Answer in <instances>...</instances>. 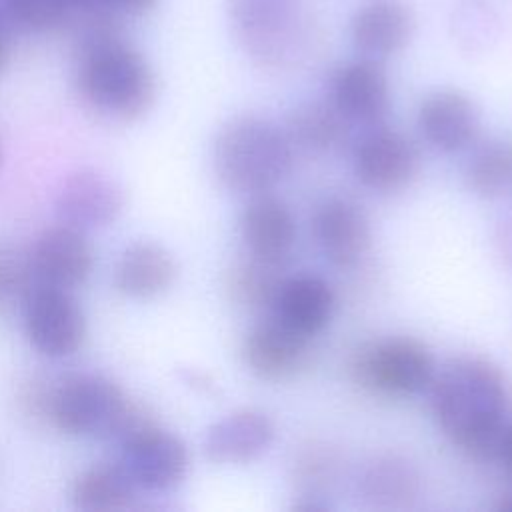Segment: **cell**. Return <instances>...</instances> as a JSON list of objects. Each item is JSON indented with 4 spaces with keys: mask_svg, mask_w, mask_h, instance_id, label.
<instances>
[{
    "mask_svg": "<svg viewBox=\"0 0 512 512\" xmlns=\"http://www.w3.org/2000/svg\"><path fill=\"white\" fill-rule=\"evenodd\" d=\"M358 492L376 510H404L420 492L416 466L398 454L374 456L360 472Z\"/></svg>",
    "mask_w": 512,
    "mask_h": 512,
    "instance_id": "21",
    "label": "cell"
},
{
    "mask_svg": "<svg viewBox=\"0 0 512 512\" xmlns=\"http://www.w3.org/2000/svg\"><path fill=\"white\" fill-rule=\"evenodd\" d=\"M418 128L436 150L458 152L476 140L480 114L464 92L440 88L420 102Z\"/></svg>",
    "mask_w": 512,
    "mask_h": 512,
    "instance_id": "15",
    "label": "cell"
},
{
    "mask_svg": "<svg viewBox=\"0 0 512 512\" xmlns=\"http://www.w3.org/2000/svg\"><path fill=\"white\" fill-rule=\"evenodd\" d=\"M0 162H2V146H0Z\"/></svg>",
    "mask_w": 512,
    "mask_h": 512,
    "instance_id": "31",
    "label": "cell"
},
{
    "mask_svg": "<svg viewBox=\"0 0 512 512\" xmlns=\"http://www.w3.org/2000/svg\"><path fill=\"white\" fill-rule=\"evenodd\" d=\"M432 414L442 432L476 458L494 460L508 404L498 366L478 356L450 360L432 378Z\"/></svg>",
    "mask_w": 512,
    "mask_h": 512,
    "instance_id": "1",
    "label": "cell"
},
{
    "mask_svg": "<svg viewBox=\"0 0 512 512\" xmlns=\"http://www.w3.org/2000/svg\"><path fill=\"white\" fill-rule=\"evenodd\" d=\"M468 188L480 198H500L512 190V140L490 138L470 156L464 172Z\"/></svg>",
    "mask_w": 512,
    "mask_h": 512,
    "instance_id": "25",
    "label": "cell"
},
{
    "mask_svg": "<svg viewBox=\"0 0 512 512\" xmlns=\"http://www.w3.org/2000/svg\"><path fill=\"white\" fill-rule=\"evenodd\" d=\"M354 172L374 192H398L420 172V152L402 132L374 128L354 146Z\"/></svg>",
    "mask_w": 512,
    "mask_h": 512,
    "instance_id": "10",
    "label": "cell"
},
{
    "mask_svg": "<svg viewBox=\"0 0 512 512\" xmlns=\"http://www.w3.org/2000/svg\"><path fill=\"white\" fill-rule=\"evenodd\" d=\"M350 122L332 102H306L288 116L284 132L290 142L316 152H332L346 144Z\"/></svg>",
    "mask_w": 512,
    "mask_h": 512,
    "instance_id": "24",
    "label": "cell"
},
{
    "mask_svg": "<svg viewBox=\"0 0 512 512\" xmlns=\"http://www.w3.org/2000/svg\"><path fill=\"white\" fill-rule=\"evenodd\" d=\"M294 162L288 134L268 118L244 114L216 134L212 166L220 184L238 194H264L280 184Z\"/></svg>",
    "mask_w": 512,
    "mask_h": 512,
    "instance_id": "3",
    "label": "cell"
},
{
    "mask_svg": "<svg viewBox=\"0 0 512 512\" xmlns=\"http://www.w3.org/2000/svg\"><path fill=\"white\" fill-rule=\"evenodd\" d=\"M330 102L352 124H376L390 104V86L378 60L360 58L340 66L330 82Z\"/></svg>",
    "mask_w": 512,
    "mask_h": 512,
    "instance_id": "14",
    "label": "cell"
},
{
    "mask_svg": "<svg viewBox=\"0 0 512 512\" xmlns=\"http://www.w3.org/2000/svg\"><path fill=\"white\" fill-rule=\"evenodd\" d=\"M118 462L134 480L140 492H168L188 472L186 444L158 422L118 446Z\"/></svg>",
    "mask_w": 512,
    "mask_h": 512,
    "instance_id": "8",
    "label": "cell"
},
{
    "mask_svg": "<svg viewBox=\"0 0 512 512\" xmlns=\"http://www.w3.org/2000/svg\"><path fill=\"white\" fill-rule=\"evenodd\" d=\"M310 356V338L296 332L272 312L256 322L244 336L242 358L262 380L294 376Z\"/></svg>",
    "mask_w": 512,
    "mask_h": 512,
    "instance_id": "13",
    "label": "cell"
},
{
    "mask_svg": "<svg viewBox=\"0 0 512 512\" xmlns=\"http://www.w3.org/2000/svg\"><path fill=\"white\" fill-rule=\"evenodd\" d=\"M126 204L124 188L106 172L78 168L58 186L54 210L58 222L78 230H100L118 220Z\"/></svg>",
    "mask_w": 512,
    "mask_h": 512,
    "instance_id": "9",
    "label": "cell"
},
{
    "mask_svg": "<svg viewBox=\"0 0 512 512\" xmlns=\"http://www.w3.org/2000/svg\"><path fill=\"white\" fill-rule=\"evenodd\" d=\"M8 54H10V48H8V36H6V24L0 16V72L6 68V62H8Z\"/></svg>",
    "mask_w": 512,
    "mask_h": 512,
    "instance_id": "29",
    "label": "cell"
},
{
    "mask_svg": "<svg viewBox=\"0 0 512 512\" xmlns=\"http://www.w3.org/2000/svg\"><path fill=\"white\" fill-rule=\"evenodd\" d=\"M270 312L296 332L312 338L332 318L334 292L320 276H286Z\"/></svg>",
    "mask_w": 512,
    "mask_h": 512,
    "instance_id": "20",
    "label": "cell"
},
{
    "mask_svg": "<svg viewBox=\"0 0 512 512\" xmlns=\"http://www.w3.org/2000/svg\"><path fill=\"white\" fill-rule=\"evenodd\" d=\"M28 254L38 284L70 292L82 286L94 268V250L86 232L64 222L44 228Z\"/></svg>",
    "mask_w": 512,
    "mask_h": 512,
    "instance_id": "11",
    "label": "cell"
},
{
    "mask_svg": "<svg viewBox=\"0 0 512 512\" xmlns=\"http://www.w3.org/2000/svg\"><path fill=\"white\" fill-rule=\"evenodd\" d=\"M494 460H500L506 466V470L512 474V424L504 426V430L500 434V440H498Z\"/></svg>",
    "mask_w": 512,
    "mask_h": 512,
    "instance_id": "28",
    "label": "cell"
},
{
    "mask_svg": "<svg viewBox=\"0 0 512 512\" xmlns=\"http://www.w3.org/2000/svg\"><path fill=\"white\" fill-rule=\"evenodd\" d=\"M414 34V14L402 0H368L352 16L350 36L354 48L382 62L398 54Z\"/></svg>",
    "mask_w": 512,
    "mask_h": 512,
    "instance_id": "16",
    "label": "cell"
},
{
    "mask_svg": "<svg viewBox=\"0 0 512 512\" xmlns=\"http://www.w3.org/2000/svg\"><path fill=\"white\" fill-rule=\"evenodd\" d=\"M274 440L270 416L242 408L214 422L204 436V454L214 464H248L262 456Z\"/></svg>",
    "mask_w": 512,
    "mask_h": 512,
    "instance_id": "17",
    "label": "cell"
},
{
    "mask_svg": "<svg viewBox=\"0 0 512 512\" xmlns=\"http://www.w3.org/2000/svg\"><path fill=\"white\" fill-rule=\"evenodd\" d=\"M174 256L156 242H134L126 246L114 266L116 290L132 300H150L164 294L176 280Z\"/></svg>",
    "mask_w": 512,
    "mask_h": 512,
    "instance_id": "19",
    "label": "cell"
},
{
    "mask_svg": "<svg viewBox=\"0 0 512 512\" xmlns=\"http://www.w3.org/2000/svg\"><path fill=\"white\" fill-rule=\"evenodd\" d=\"M350 376L366 392L408 396L432 384L434 360L422 342L390 336L362 344L350 358Z\"/></svg>",
    "mask_w": 512,
    "mask_h": 512,
    "instance_id": "6",
    "label": "cell"
},
{
    "mask_svg": "<svg viewBox=\"0 0 512 512\" xmlns=\"http://www.w3.org/2000/svg\"><path fill=\"white\" fill-rule=\"evenodd\" d=\"M68 0H2V20L26 34H44L66 28Z\"/></svg>",
    "mask_w": 512,
    "mask_h": 512,
    "instance_id": "26",
    "label": "cell"
},
{
    "mask_svg": "<svg viewBox=\"0 0 512 512\" xmlns=\"http://www.w3.org/2000/svg\"><path fill=\"white\" fill-rule=\"evenodd\" d=\"M282 264L254 254H246L230 264L224 274L228 298L246 310H272L284 282Z\"/></svg>",
    "mask_w": 512,
    "mask_h": 512,
    "instance_id": "23",
    "label": "cell"
},
{
    "mask_svg": "<svg viewBox=\"0 0 512 512\" xmlns=\"http://www.w3.org/2000/svg\"><path fill=\"white\" fill-rule=\"evenodd\" d=\"M38 286L28 250L4 248L0 250V302L20 306Z\"/></svg>",
    "mask_w": 512,
    "mask_h": 512,
    "instance_id": "27",
    "label": "cell"
},
{
    "mask_svg": "<svg viewBox=\"0 0 512 512\" xmlns=\"http://www.w3.org/2000/svg\"><path fill=\"white\" fill-rule=\"evenodd\" d=\"M20 310L26 338L38 354L60 360L82 348L86 318L70 290L38 284Z\"/></svg>",
    "mask_w": 512,
    "mask_h": 512,
    "instance_id": "7",
    "label": "cell"
},
{
    "mask_svg": "<svg viewBox=\"0 0 512 512\" xmlns=\"http://www.w3.org/2000/svg\"><path fill=\"white\" fill-rule=\"evenodd\" d=\"M132 400L108 376L72 372L52 386L48 422L76 438L114 440Z\"/></svg>",
    "mask_w": 512,
    "mask_h": 512,
    "instance_id": "5",
    "label": "cell"
},
{
    "mask_svg": "<svg viewBox=\"0 0 512 512\" xmlns=\"http://www.w3.org/2000/svg\"><path fill=\"white\" fill-rule=\"evenodd\" d=\"M138 492L120 462H98L74 478L70 498L84 512H114L134 508Z\"/></svg>",
    "mask_w": 512,
    "mask_h": 512,
    "instance_id": "22",
    "label": "cell"
},
{
    "mask_svg": "<svg viewBox=\"0 0 512 512\" xmlns=\"http://www.w3.org/2000/svg\"><path fill=\"white\" fill-rule=\"evenodd\" d=\"M498 512H512V494H504L494 506Z\"/></svg>",
    "mask_w": 512,
    "mask_h": 512,
    "instance_id": "30",
    "label": "cell"
},
{
    "mask_svg": "<svg viewBox=\"0 0 512 512\" xmlns=\"http://www.w3.org/2000/svg\"><path fill=\"white\" fill-rule=\"evenodd\" d=\"M240 234L248 254L284 262L296 240V222L282 200L264 192L244 206Z\"/></svg>",
    "mask_w": 512,
    "mask_h": 512,
    "instance_id": "18",
    "label": "cell"
},
{
    "mask_svg": "<svg viewBox=\"0 0 512 512\" xmlns=\"http://www.w3.org/2000/svg\"><path fill=\"white\" fill-rule=\"evenodd\" d=\"M74 78L82 100L114 120H136L156 100V74L122 32L76 44Z\"/></svg>",
    "mask_w": 512,
    "mask_h": 512,
    "instance_id": "2",
    "label": "cell"
},
{
    "mask_svg": "<svg viewBox=\"0 0 512 512\" xmlns=\"http://www.w3.org/2000/svg\"><path fill=\"white\" fill-rule=\"evenodd\" d=\"M312 230L324 258L338 268L356 266L372 244L366 212L360 204L342 196H332L316 208Z\"/></svg>",
    "mask_w": 512,
    "mask_h": 512,
    "instance_id": "12",
    "label": "cell"
},
{
    "mask_svg": "<svg viewBox=\"0 0 512 512\" xmlns=\"http://www.w3.org/2000/svg\"><path fill=\"white\" fill-rule=\"evenodd\" d=\"M232 34L264 68L296 62L308 46V18L300 0H226Z\"/></svg>",
    "mask_w": 512,
    "mask_h": 512,
    "instance_id": "4",
    "label": "cell"
}]
</instances>
